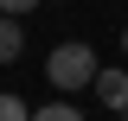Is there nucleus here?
Instances as JSON below:
<instances>
[{
    "instance_id": "nucleus-8",
    "label": "nucleus",
    "mask_w": 128,
    "mask_h": 121,
    "mask_svg": "<svg viewBox=\"0 0 128 121\" xmlns=\"http://www.w3.org/2000/svg\"><path fill=\"white\" fill-rule=\"evenodd\" d=\"M122 121H128V108H122Z\"/></svg>"
},
{
    "instance_id": "nucleus-5",
    "label": "nucleus",
    "mask_w": 128,
    "mask_h": 121,
    "mask_svg": "<svg viewBox=\"0 0 128 121\" xmlns=\"http://www.w3.org/2000/svg\"><path fill=\"white\" fill-rule=\"evenodd\" d=\"M32 121H83V115H77V108H70V102H51V108H38V115H32Z\"/></svg>"
},
{
    "instance_id": "nucleus-7",
    "label": "nucleus",
    "mask_w": 128,
    "mask_h": 121,
    "mask_svg": "<svg viewBox=\"0 0 128 121\" xmlns=\"http://www.w3.org/2000/svg\"><path fill=\"white\" fill-rule=\"evenodd\" d=\"M122 58H128V26H122Z\"/></svg>"
},
{
    "instance_id": "nucleus-2",
    "label": "nucleus",
    "mask_w": 128,
    "mask_h": 121,
    "mask_svg": "<svg viewBox=\"0 0 128 121\" xmlns=\"http://www.w3.org/2000/svg\"><path fill=\"white\" fill-rule=\"evenodd\" d=\"M96 96L122 115V108H128V70H102V76H96Z\"/></svg>"
},
{
    "instance_id": "nucleus-6",
    "label": "nucleus",
    "mask_w": 128,
    "mask_h": 121,
    "mask_svg": "<svg viewBox=\"0 0 128 121\" xmlns=\"http://www.w3.org/2000/svg\"><path fill=\"white\" fill-rule=\"evenodd\" d=\"M38 0H0V19H19V13H32Z\"/></svg>"
},
{
    "instance_id": "nucleus-3",
    "label": "nucleus",
    "mask_w": 128,
    "mask_h": 121,
    "mask_svg": "<svg viewBox=\"0 0 128 121\" xmlns=\"http://www.w3.org/2000/svg\"><path fill=\"white\" fill-rule=\"evenodd\" d=\"M19 51H26V32H19V19H0V64H13Z\"/></svg>"
},
{
    "instance_id": "nucleus-4",
    "label": "nucleus",
    "mask_w": 128,
    "mask_h": 121,
    "mask_svg": "<svg viewBox=\"0 0 128 121\" xmlns=\"http://www.w3.org/2000/svg\"><path fill=\"white\" fill-rule=\"evenodd\" d=\"M0 121H32V108L19 102V96H0Z\"/></svg>"
},
{
    "instance_id": "nucleus-1",
    "label": "nucleus",
    "mask_w": 128,
    "mask_h": 121,
    "mask_svg": "<svg viewBox=\"0 0 128 121\" xmlns=\"http://www.w3.org/2000/svg\"><path fill=\"white\" fill-rule=\"evenodd\" d=\"M45 76L58 83V89H90L96 76H102V64H96V51L83 45V38H64V45H51Z\"/></svg>"
}]
</instances>
